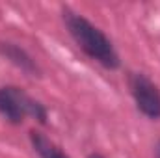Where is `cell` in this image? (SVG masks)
Returning <instances> with one entry per match:
<instances>
[{"instance_id":"cell-2","label":"cell","mask_w":160,"mask_h":158,"mask_svg":"<svg viewBox=\"0 0 160 158\" xmlns=\"http://www.w3.org/2000/svg\"><path fill=\"white\" fill-rule=\"evenodd\" d=\"M0 117L13 126L22 125L28 117L38 121L39 125H47L48 108L39 99L28 95L22 87L6 84L0 86Z\"/></svg>"},{"instance_id":"cell-4","label":"cell","mask_w":160,"mask_h":158,"mask_svg":"<svg viewBox=\"0 0 160 158\" xmlns=\"http://www.w3.org/2000/svg\"><path fill=\"white\" fill-rule=\"evenodd\" d=\"M0 58L9 62L13 67H17L26 77H32V78H39L41 77V67L36 62V58L24 47H21L15 41H9V39L0 41Z\"/></svg>"},{"instance_id":"cell-5","label":"cell","mask_w":160,"mask_h":158,"mask_svg":"<svg viewBox=\"0 0 160 158\" xmlns=\"http://www.w3.org/2000/svg\"><path fill=\"white\" fill-rule=\"evenodd\" d=\"M28 138H30V145L34 153L38 155V158H69L54 141H50L39 130H30Z\"/></svg>"},{"instance_id":"cell-6","label":"cell","mask_w":160,"mask_h":158,"mask_svg":"<svg viewBox=\"0 0 160 158\" xmlns=\"http://www.w3.org/2000/svg\"><path fill=\"white\" fill-rule=\"evenodd\" d=\"M155 158H160V140L157 141V145H155Z\"/></svg>"},{"instance_id":"cell-1","label":"cell","mask_w":160,"mask_h":158,"mask_svg":"<svg viewBox=\"0 0 160 158\" xmlns=\"http://www.w3.org/2000/svg\"><path fill=\"white\" fill-rule=\"evenodd\" d=\"M62 21L71 39L89 60L108 71H118L121 67L119 52L116 50L112 39L89 19L67 6H62Z\"/></svg>"},{"instance_id":"cell-3","label":"cell","mask_w":160,"mask_h":158,"mask_svg":"<svg viewBox=\"0 0 160 158\" xmlns=\"http://www.w3.org/2000/svg\"><path fill=\"white\" fill-rule=\"evenodd\" d=\"M127 84L136 110L149 121L160 119V87L145 73L130 71L127 75Z\"/></svg>"},{"instance_id":"cell-7","label":"cell","mask_w":160,"mask_h":158,"mask_svg":"<svg viewBox=\"0 0 160 158\" xmlns=\"http://www.w3.org/2000/svg\"><path fill=\"white\" fill-rule=\"evenodd\" d=\"M88 158H106V156H104V155H101V153H89Z\"/></svg>"}]
</instances>
